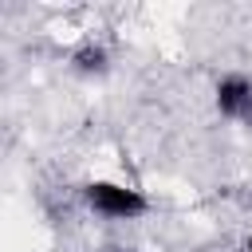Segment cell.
Returning <instances> with one entry per match:
<instances>
[{
    "label": "cell",
    "mask_w": 252,
    "mask_h": 252,
    "mask_svg": "<svg viewBox=\"0 0 252 252\" xmlns=\"http://www.w3.org/2000/svg\"><path fill=\"white\" fill-rule=\"evenodd\" d=\"M87 201H91L94 213H102V217H118V220L146 213V197H142L138 189L114 185V181H91V185H87Z\"/></svg>",
    "instance_id": "1"
},
{
    "label": "cell",
    "mask_w": 252,
    "mask_h": 252,
    "mask_svg": "<svg viewBox=\"0 0 252 252\" xmlns=\"http://www.w3.org/2000/svg\"><path fill=\"white\" fill-rule=\"evenodd\" d=\"M248 106H252V83L240 79V75L220 79V87H217V110L228 114V118H244Z\"/></svg>",
    "instance_id": "2"
},
{
    "label": "cell",
    "mask_w": 252,
    "mask_h": 252,
    "mask_svg": "<svg viewBox=\"0 0 252 252\" xmlns=\"http://www.w3.org/2000/svg\"><path fill=\"white\" fill-rule=\"evenodd\" d=\"M75 63H79L83 71H102V67H106V55H102L98 47H87V51L75 55Z\"/></svg>",
    "instance_id": "3"
},
{
    "label": "cell",
    "mask_w": 252,
    "mask_h": 252,
    "mask_svg": "<svg viewBox=\"0 0 252 252\" xmlns=\"http://www.w3.org/2000/svg\"><path fill=\"white\" fill-rule=\"evenodd\" d=\"M248 252H252V232H248Z\"/></svg>",
    "instance_id": "4"
},
{
    "label": "cell",
    "mask_w": 252,
    "mask_h": 252,
    "mask_svg": "<svg viewBox=\"0 0 252 252\" xmlns=\"http://www.w3.org/2000/svg\"><path fill=\"white\" fill-rule=\"evenodd\" d=\"M106 252H122V248H106Z\"/></svg>",
    "instance_id": "5"
}]
</instances>
